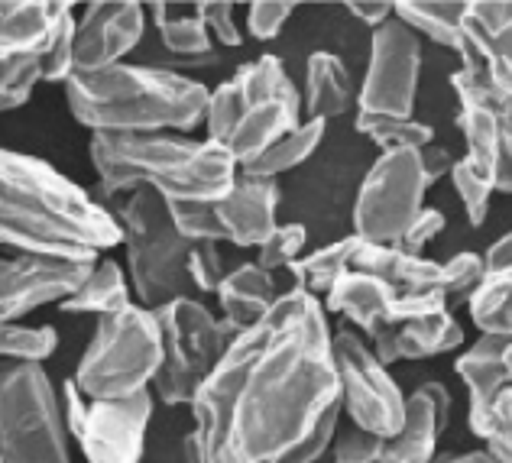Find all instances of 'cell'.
<instances>
[{"instance_id": "6da1fadb", "label": "cell", "mask_w": 512, "mask_h": 463, "mask_svg": "<svg viewBox=\"0 0 512 463\" xmlns=\"http://www.w3.org/2000/svg\"><path fill=\"white\" fill-rule=\"evenodd\" d=\"M188 408V463H286L341 408L334 334L318 295L282 292L234 337Z\"/></svg>"}, {"instance_id": "7a4b0ae2", "label": "cell", "mask_w": 512, "mask_h": 463, "mask_svg": "<svg viewBox=\"0 0 512 463\" xmlns=\"http://www.w3.org/2000/svg\"><path fill=\"white\" fill-rule=\"evenodd\" d=\"M120 243L117 217L36 156L0 149V247L98 263Z\"/></svg>"}, {"instance_id": "3957f363", "label": "cell", "mask_w": 512, "mask_h": 463, "mask_svg": "<svg viewBox=\"0 0 512 463\" xmlns=\"http://www.w3.org/2000/svg\"><path fill=\"white\" fill-rule=\"evenodd\" d=\"M211 91L172 68L120 62L65 81L69 111L91 136L188 133L205 124Z\"/></svg>"}, {"instance_id": "277c9868", "label": "cell", "mask_w": 512, "mask_h": 463, "mask_svg": "<svg viewBox=\"0 0 512 463\" xmlns=\"http://www.w3.org/2000/svg\"><path fill=\"white\" fill-rule=\"evenodd\" d=\"M91 166L104 195H133L146 188L166 201H221L237 182V162L208 140L179 133L91 136Z\"/></svg>"}, {"instance_id": "5b68a950", "label": "cell", "mask_w": 512, "mask_h": 463, "mask_svg": "<svg viewBox=\"0 0 512 463\" xmlns=\"http://www.w3.org/2000/svg\"><path fill=\"white\" fill-rule=\"evenodd\" d=\"M302 120V94L295 91L286 65L276 56H260L211 91L205 127L208 143L221 146L240 169Z\"/></svg>"}, {"instance_id": "8992f818", "label": "cell", "mask_w": 512, "mask_h": 463, "mask_svg": "<svg viewBox=\"0 0 512 463\" xmlns=\"http://www.w3.org/2000/svg\"><path fill=\"white\" fill-rule=\"evenodd\" d=\"M120 243L127 247V279L143 308H163L175 298H198L188 279V243L175 230L166 198L156 192H133L117 211Z\"/></svg>"}, {"instance_id": "52a82bcc", "label": "cell", "mask_w": 512, "mask_h": 463, "mask_svg": "<svg viewBox=\"0 0 512 463\" xmlns=\"http://www.w3.org/2000/svg\"><path fill=\"white\" fill-rule=\"evenodd\" d=\"M159 366H163V331L156 311L130 305L117 315L98 318L72 383L88 402L130 399L150 392Z\"/></svg>"}, {"instance_id": "ba28073f", "label": "cell", "mask_w": 512, "mask_h": 463, "mask_svg": "<svg viewBox=\"0 0 512 463\" xmlns=\"http://www.w3.org/2000/svg\"><path fill=\"white\" fill-rule=\"evenodd\" d=\"M43 363H0V463H72Z\"/></svg>"}, {"instance_id": "9c48e42d", "label": "cell", "mask_w": 512, "mask_h": 463, "mask_svg": "<svg viewBox=\"0 0 512 463\" xmlns=\"http://www.w3.org/2000/svg\"><path fill=\"white\" fill-rule=\"evenodd\" d=\"M156 321L163 331V366L153 379L156 396L166 405H192L237 334L198 298H175L156 308Z\"/></svg>"}, {"instance_id": "30bf717a", "label": "cell", "mask_w": 512, "mask_h": 463, "mask_svg": "<svg viewBox=\"0 0 512 463\" xmlns=\"http://www.w3.org/2000/svg\"><path fill=\"white\" fill-rule=\"evenodd\" d=\"M428 179L422 169V149H396L373 162L360 182L354 201V237L363 243L396 247L402 234L425 211Z\"/></svg>"}, {"instance_id": "8fae6325", "label": "cell", "mask_w": 512, "mask_h": 463, "mask_svg": "<svg viewBox=\"0 0 512 463\" xmlns=\"http://www.w3.org/2000/svg\"><path fill=\"white\" fill-rule=\"evenodd\" d=\"M62 418L88 463H140L153 418V396L140 392L130 399L88 402L69 379L62 392Z\"/></svg>"}, {"instance_id": "7c38bea8", "label": "cell", "mask_w": 512, "mask_h": 463, "mask_svg": "<svg viewBox=\"0 0 512 463\" xmlns=\"http://www.w3.org/2000/svg\"><path fill=\"white\" fill-rule=\"evenodd\" d=\"M451 85L457 91V127L467 146L464 159L493 192L512 195V101L467 68H457Z\"/></svg>"}, {"instance_id": "4fadbf2b", "label": "cell", "mask_w": 512, "mask_h": 463, "mask_svg": "<svg viewBox=\"0 0 512 463\" xmlns=\"http://www.w3.org/2000/svg\"><path fill=\"white\" fill-rule=\"evenodd\" d=\"M334 363L341 379V412L350 425L380 438H393L406 418V396L389 376V366L376 360V353L357 331L334 334Z\"/></svg>"}, {"instance_id": "5bb4252c", "label": "cell", "mask_w": 512, "mask_h": 463, "mask_svg": "<svg viewBox=\"0 0 512 463\" xmlns=\"http://www.w3.org/2000/svg\"><path fill=\"white\" fill-rule=\"evenodd\" d=\"M422 75V39L402 20H386L370 36L367 78L360 88V114L412 117Z\"/></svg>"}, {"instance_id": "9a60e30c", "label": "cell", "mask_w": 512, "mask_h": 463, "mask_svg": "<svg viewBox=\"0 0 512 463\" xmlns=\"http://www.w3.org/2000/svg\"><path fill=\"white\" fill-rule=\"evenodd\" d=\"M94 263L52 260L36 253L0 256V324L17 321L49 302H65Z\"/></svg>"}, {"instance_id": "2e32d148", "label": "cell", "mask_w": 512, "mask_h": 463, "mask_svg": "<svg viewBox=\"0 0 512 463\" xmlns=\"http://www.w3.org/2000/svg\"><path fill=\"white\" fill-rule=\"evenodd\" d=\"M146 7L133 0L88 4L75 20V72H101L120 65L140 46Z\"/></svg>"}, {"instance_id": "e0dca14e", "label": "cell", "mask_w": 512, "mask_h": 463, "mask_svg": "<svg viewBox=\"0 0 512 463\" xmlns=\"http://www.w3.org/2000/svg\"><path fill=\"white\" fill-rule=\"evenodd\" d=\"M461 68L512 101V0H467Z\"/></svg>"}, {"instance_id": "ac0fdd59", "label": "cell", "mask_w": 512, "mask_h": 463, "mask_svg": "<svg viewBox=\"0 0 512 463\" xmlns=\"http://www.w3.org/2000/svg\"><path fill=\"white\" fill-rule=\"evenodd\" d=\"M72 13V4L56 0H0V65L43 59Z\"/></svg>"}, {"instance_id": "d6986e66", "label": "cell", "mask_w": 512, "mask_h": 463, "mask_svg": "<svg viewBox=\"0 0 512 463\" xmlns=\"http://www.w3.org/2000/svg\"><path fill=\"white\" fill-rule=\"evenodd\" d=\"M451 418V396L441 383H425L406 396L402 428L386 438L383 463H431L441 431Z\"/></svg>"}, {"instance_id": "ffe728a7", "label": "cell", "mask_w": 512, "mask_h": 463, "mask_svg": "<svg viewBox=\"0 0 512 463\" xmlns=\"http://www.w3.org/2000/svg\"><path fill=\"white\" fill-rule=\"evenodd\" d=\"M214 208H218L227 243L260 250L269 234L279 227V185L273 179H253V175L237 172L234 188Z\"/></svg>"}, {"instance_id": "44dd1931", "label": "cell", "mask_w": 512, "mask_h": 463, "mask_svg": "<svg viewBox=\"0 0 512 463\" xmlns=\"http://www.w3.org/2000/svg\"><path fill=\"white\" fill-rule=\"evenodd\" d=\"M367 344L383 366H393L399 360H428V357H441V353H454L461 347L464 324L451 311H438V315L380 328L373 337H367Z\"/></svg>"}, {"instance_id": "7402d4cb", "label": "cell", "mask_w": 512, "mask_h": 463, "mask_svg": "<svg viewBox=\"0 0 512 463\" xmlns=\"http://www.w3.org/2000/svg\"><path fill=\"white\" fill-rule=\"evenodd\" d=\"M396 289L370 272L347 269L344 276L325 292V308L347 318L360 337H373L380 328L393 324Z\"/></svg>"}, {"instance_id": "603a6c76", "label": "cell", "mask_w": 512, "mask_h": 463, "mask_svg": "<svg viewBox=\"0 0 512 463\" xmlns=\"http://www.w3.org/2000/svg\"><path fill=\"white\" fill-rule=\"evenodd\" d=\"M506 334H480L461 357L454 360V373L464 379L470 399V431L483 425V418L500 399V392L509 389L506 366H503Z\"/></svg>"}, {"instance_id": "cb8c5ba5", "label": "cell", "mask_w": 512, "mask_h": 463, "mask_svg": "<svg viewBox=\"0 0 512 463\" xmlns=\"http://www.w3.org/2000/svg\"><path fill=\"white\" fill-rule=\"evenodd\" d=\"M483 282L467 298L480 334H512V230L483 253Z\"/></svg>"}, {"instance_id": "d4e9b609", "label": "cell", "mask_w": 512, "mask_h": 463, "mask_svg": "<svg viewBox=\"0 0 512 463\" xmlns=\"http://www.w3.org/2000/svg\"><path fill=\"white\" fill-rule=\"evenodd\" d=\"M214 295H218L221 321L234 334H244L276 305V298L282 292H279L273 272H266L256 263H240L237 269L227 272L221 289Z\"/></svg>"}, {"instance_id": "484cf974", "label": "cell", "mask_w": 512, "mask_h": 463, "mask_svg": "<svg viewBox=\"0 0 512 463\" xmlns=\"http://www.w3.org/2000/svg\"><path fill=\"white\" fill-rule=\"evenodd\" d=\"M350 269L370 272V276L393 285L396 295H419V292H444V272L441 263L409 256L399 247H383V243H363L354 253ZM448 295V292H444Z\"/></svg>"}, {"instance_id": "4316f807", "label": "cell", "mask_w": 512, "mask_h": 463, "mask_svg": "<svg viewBox=\"0 0 512 463\" xmlns=\"http://www.w3.org/2000/svg\"><path fill=\"white\" fill-rule=\"evenodd\" d=\"M354 107V81L341 56L334 52H312L305 65V120H328L341 117Z\"/></svg>"}, {"instance_id": "83f0119b", "label": "cell", "mask_w": 512, "mask_h": 463, "mask_svg": "<svg viewBox=\"0 0 512 463\" xmlns=\"http://www.w3.org/2000/svg\"><path fill=\"white\" fill-rule=\"evenodd\" d=\"M150 13L159 43L172 59H179L182 65L214 62L211 33L198 4H153Z\"/></svg>"}, {"instance_id": "f1b7e54d", "label": "cell", "mask_w": 512, "mask_h": 463, "mask_svg": "<svg viewBox=\"0 0 512 463\" xmlns=\"http://www.w3.org/2000/svg\"><path fill=\"white\" fill-rule=\"evenodd\" d=\"M130 305H133V289L127 272L120 269L117 260H98L85 276V282L65 302H59L65 315H98V318L117 315V311H124Z\"/></svg>"}, {"instance_id": "f546056e", "label": "cell", "mask_w": 512, "mask_h": 463, "mask_svg": "<svg viewBox=\"0 0 512 463\" xmlns=\"http://www.w3.org/2000/svg\"><path fill=\"white\" fill-rule=\"evenodd\" d=\"M464 13L467 0H402L396 4V20H402L415 36L451 49L461 56L464 49Z\"/></svg>"}, {"instance_id": "4dcf8cb0", "label": "cell", "mask_w": 512, "mask_h": 463, "mask_svg": "<svg viewBox=\"0 0 512 463\" xmlns=\"http://www.w3.org/2000/svg\"><path fill=\"white\" fill-rule=\"evenodd\" d=\"M325 140V120H302L292 133H286L282 140H276L269 149H263L260 156L250 159L247 166H240L244 175L253 179H279L282 172H292L295 166H302L305 159H312L318 143Z\"/></svg>"}, {"instance_id": "1f68e13d", "label": "cell", "mask_w": 512, "mask_h": 463, "mask_svg": "<svg viewBox=\"0 0 512 463\" xmlns=\"http://www.w3.org/2000/svg\"><path fill=\"white\" fill-rule=\"evenodd\" d=\"M360 247V237H344V240H334L328 247H318L308 256H302L299 263H292L286 272H292V289H305L312 295H325L334 282H338L344 272L354 263V253Z\"/></svg>"}, {"instance_id": "d6a6232c", "label": "cell", "mask_w": 512, "mask_h": 463, "mask_svg": "<svg viewBox=\"0 0 512 463\" xmlns=\"http://www.w3.org/2000/svg\"><path fill=\"white\" fill-rule=\"evenodd\" d=\"M357 133L367 136L383 153L396 149H425L435 143V130L425 120L415 117H376V114H357Z\"/></svg>"}, {"instance_id": "836d02e7", "label": "cell", "mask_w": 512, "mask_h": 463, "mask_svg": "<svg viewBox=\"0 0 512 463\" xmlns=\"http://www.w3.org/2000/svg\"><path fill=\"white\" fill-rule=\"evenodd\" d=\"M59 347L52 328H23L17 321L0 324V360L7 363H43Z\"/></svg>"}, {"instance_id": "e575fe53", "label": "cell", "mask_w": 512, "mask_h": 463, "mask_svg": "<svg viewBox=\"0 0 512 463\" xmlns=\"http://www.w3.org/2000/svg\"><path fill=\"white\" fill-rule=\"evenodd\" d=\"M169 204V217L175 230L188 240V243H224L227 234L218 221V201H166Z\"/></svg>"}, {"instance_id": "d590c367", "label": "cell", "mask_w": 512, "mask_h": 463, "mask_svg": "<svg viewBox=\"0 0 512 463\" xmlns=\"http://www.w3.org/2000/svg\"><path fill=\"white\" fill-rule=\"evenodd\" d=\"M39 81H43V59H20L0 65V114L23 107L33 98Z\"/></svg>"}, {"instance_id": "8d00e7d4", "label": "cell", "mask_w": 512, "mask_h": 463, "mask_svg": "<svg viewBox=\"0 0 512 463\" xmlns=\"http://www.w3.org/2000/svg\"><path fill=\"white\" fill-rule=\"evenodd\" d=\"M477 438L487 444V451L496 463H512V389H503L500 399L483 418V425L474 431Z\"/></svg>"}, {"instance_id": "74e56055", "label": "cell", "mask_w": 512, "mask_h": 463, "mask_svg": "<svg viewBox=\"0 0 512 463\" xmlns=\"http://www.w3.org/2000/svg\"><path fill=\"white\" fill-rule=\"evenodd\" d=\"M451 185L457 198H461L464 204V214L467 221L480 227L483 221L490 217V198H493V185L483 179V175L474 172V166H470L467 159H457L454 169H451Z\"/></svg>"}, {"instance_id": "f35d334b", "label": "cell", "mask_w": 512, "mask_h": 463, "mask_svg": "<svg viewBox=\"0 0 512 463\" xmlns=\"http://www.w3.org/2000/svg\"><path fill=\"white\" fill-rule=\"evenodd\" d=\"M308 243V230L305 224H279L269 240L260 247V256H256V266H263L266 272H279L289 269L292 263L302 260V250Z\"/></svg>"}, {"instance_id": "ab89813d", "label": "cell", "mask_w": 512, "mask_h": 463, "mask_svg": "<svg viewBox=\"0 0 512 463\" xmlns=\"http://www.w3.org/2000/svg\"><path fill=\"white\" fill-rule=\"evenodd\" d=\"M227 276L218 243H195L192 256H188V279H192L195 295H211L221 289Z\"/></svg>"}, {"instance_id": "60d3db41", "label": "cell", "mask_w": 512, "mask_h": 463, "mask_svg": "<svg viewBox=\"0 0 512 463\" xmlns=\"http://www.w3.org/2000/svg\"><path fill=\"white\" fill-rule=\"evenodd\" d=\"M383 451H386V438L350 425L347 431H338V438H334L331 463H383Z\"/></svg>"}, {"instance_id": "b9f144b4", "label": "cell", "mask_w": 512, "mask_h": 463, "mask_svg": "<svg viewBox=\"0 0 512 463\" xmlns=\"http://www.w3.org/2000/svg\"><path fill=\"white\" fill-rule=\"evenodd\" d=\"M483 253H457L448 263H441L444 292L448 298H470L483 282Z\"/></svg>"}, {"instance_id": "7bdbcfd3", "label": "cell", "mask_w": 512, "mask_h": 463, "mask_svg": "<svg viewBox=\"0 0 512 463\" xmlns=\"http://www.w3.org/2000/svg\"><path fill=\"white\" fill-rule=\"evenodd\" d=\"M295 13V4L289 0H256V4L247 7V33L260 43H269L282 33V26L289 23V17Z\"/></svg>"}, {"instance_id": "ee69618b", "label": "cell", "mask_w": 512, "mask_h": 463, "mask_svg": "<svg viewBox=\"0 0 512 463\" xmlns=\"http://www.w3.org/2000/svg\"><path fill=\"white\" fill-rule=\"evenodd\" d=\"M75 75V13L65 23V30L59 33L56 46L43 56V81L52 85H65Z\"/></svg>"}, {"instance_id": "f6af8a7d", "label": "cell", "mask_w": 512, "mask_h": 463, "mask_svg": "<svg viewBox=\"0 0 512 463\" xmlns=\"http://www.w3.org/2000/svg\"><path fill=\"white\" fill-rule=\"evenodd\" d=\"M198 7H201V17H205L211 39H218L227 49H240L244 36H240L234 23V4H227V0H208V4H198Z\"/></svg>"}, {"instance_id": "bcb514c9", "label": "cell", "mask_w": 512, "mask_h": 463, "mask_svg": "<svg viewBox=\"0 0 512 463\" xmlns=\"http://www.w3.org/2000/svg\"><path fill=\"white\" fill-rule=\"evenodd\" d=\"M441 230H444V214L438 208H425L419 217H415V224L402 234V240L396 243V247L409 256H422L428 243L441 237Z\"/></svg>"}, {"instance_id": "7dc6e473", "label": "cell", "mask_w": 512, "mask_h": 463, "mask_svg": "<svg viewBox=\"0 0 512 463\" xmlns=\"http://www.w3.org/2000/svg\"><path fill=\"white\" fill-rule=\"evenodd\" d=\"M350 17H357L363 26L370 30H380L386 20L396 17V4H386V0H360V4H347Z\"/></svg>"}, {"instance_id": "c3c4849f", "label": "cell", "mask_w": 512, "mask_h": 463, "mask_svg": "<svg viewBox=\"0 0 512 463\" xmlns=\"http://www.w3.org/2000/svg\"><path fill=\"white\" fill-rule=\"evenodd\" d=\"M454 162L457 159H451V153L444 146H425L422 149V169H425V179H428V185H435L438 179H444V175H451V169H454Z\"/></svg>"}, {"instance_id": "681fc988", "label": "cell", "mask_w": 512, "mask_h": 463, "mask_svg": "<svg viewBox=\"0 0 512 463\" xmlns=\"http://www.w3.org/2000/svg\"><path fill=\"white\" fill-rule=\"evenodd\" d=\"M431 463H496L487 451H467V454H441Z\"/></svg>"}, {"instance_id": "f907efd6", "label": "cell", "mask_w": 512, "mask_h": 463, "mask_svg": "<svg viewBox=\"0 0 512 463\" xmlns=\"http://www.w3.org/2000/svg\"><path fill=\"white\" fill-rule=\"evenodd\" d=\"M503 366H506V379L512 389V334H506V347H503Z\"/></svg>"}]
</instances>
